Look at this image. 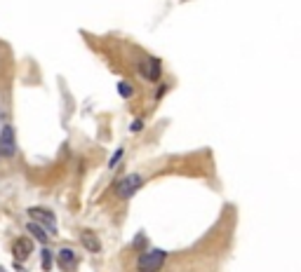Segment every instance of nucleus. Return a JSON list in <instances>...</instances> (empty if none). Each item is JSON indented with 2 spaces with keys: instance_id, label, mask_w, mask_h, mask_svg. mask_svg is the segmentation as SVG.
<instances>
[{
  "instance_id": "obj_1",
  "label": "nucleus",
  "mask_w": 301,
  "mask_h": 272,
  "mask_svg": "<svg viewBox=\"0 0 301 272\" xmlns=\"http://www.w3.org/2000/svg\"><path fill=\"white\" fill-rule=\"evenodd\" d=\"M165 258H167V254L163 249H150V251L139 256L136 268H139V272H158L165 265Z\"/></svg>"
},
{
  "instance_id": "obj_2",
  "label": "nucleus",
  "mask_w": 301,
  "mask_h": 272,
  "mask_svg": "<svg viewBox=\"0 0 301 272\" xmlns=\"http://www.w3.org/2000/svg\"><path fill=\"white\" fill-rule=\"evenodd\" d=\"M141 183H144V179H141L139 174H130V176H125L122 181H118V185H116V195L120 197V199H127V197L134 195L136 190L141 188Z\"/></svg>"
},
{
  "instance_id": "obj_3",
  "label": "nucleus",
  "mask_w": 301,
  "mask_h": 272,
  "mask_svg": "<svg viewBox=\"0 0 301 272\" xmlns=\"http://www.w3.org/2000/svg\"><path fill=\"white\" fill-rule=\"evenodd\" d=\"M0 155L2 157H15L17 155V138H15V129L10 124H5L0 129Z\"/></svg>"
},
{
  "instance_id": "obj_4",
  "label": "nucleus",
  "mask_w": 301,
  "mask_h": 272,
  "mask_svg": "<svg viewBox=\"0 0 301 272\" xmlns=\"http://www.w3.org/2000/svg\"><path fill=\"white\" fill-rule=\"evenodd\" d=\"M31 218H33V223H38V226H47L50 227V232H57L54 227H57V218H54V213L50 212V209H43V207H33L29 209Z\"/></svg>"
},
{
  "instance_id": "obj_5",
  "label": "nucleus",
  "mask_w": 301,
  "mask_h": 272,
  "mask_svg": "<svg viewBox=\"0 0 301 272\" xmlns=\"http://www.w3.org/2000/svg\"><path fill=\"white\" fill-rule=\"evenodd\" d=\"M139 73L149 82H158L160 80V61L158 59H144L139 63Z\"/></svg>"
},
{
  "instance_id": "obj_6",
  "label": "nucleus",
  "mask_w": 301,
  "mask_h": 272,
  "mask_svg": "<svg viewBox=\"0 0 301 272\" xmlns=\"http://www.w3.org/2000/svg\"><path fill=\"white\" fill-rule=\"evenodd\" d=\"M80 244H83V249H87L90 254H99V251H101V240L94 235V230H90V227H83V230H80Z\"/></svg>"
},
{
  "instance_id": "obj_7",
  "label": "nucleus",
  "mask_w": 301,
  "mask_h": 272,
  "mask_svg": "<svg viewBox=\"0 0 301 272\" xmlns=\"http://www.w3.org/2000/svg\"><path fill=\"white\" fill-rule=\"evenodd\" d=\"M31 251H33V244H31L29 237H19L15 242V256L19 258V260H24V258L31 256Z\"/></svg>"
},
{
  "instance_id": "obj_8",
  "label": "nucleus",
  "mask_w": 301,
  "mask_h": 272,
  "mask_svg": "<svg viewBox=\"0 0 301 272\" xmlns=\"http://www.w3.org/2000/svg\"><path fill=\"white\" fill-rule=\"evenodd\" d=\"M59 263L64 265V268H68V270H71V268L75 265V254L71 251V249H61V251H59Z\"/></svg>"
},
{
  "instance_id": "obj_9",
  "label": "nucleus",
  "mask_w": 301,
  "mask_h": 272,
  "mask_svg": "<svg viewBox=\"0 0 301 272\" xmlns=\"http://www.w3.org/2000/svg\"><path fill=\"white\" fill-rule=\"evenodd\" d=\"M26 230H31V235H33L38 242H43V244L47 242V232L43 230V226H38V223H33V221H31L29 226H26Z\"/></svg>"
},
{
  "instance_id": "obj_10",
  "label": "nucleus",
  "mask_w": 301,
  "mask_h": 272,
  "mask_svg": "<svg viewBox=\"0 0 301 272\" xmlns=\"http://www.w3.org/2000/svg\"><path fill=\"white\" fill-rule=\"evenodd\" d=\"M118 91H120L122 96H132V94H134L132 85H127V82H120V85H118Z\"/></svg>"
},
{
  "instance_id": "obj_11",
  "label": "nucleus",
  "mask_w": 301,
  "mask_h": 272,
  "mask_svg": "<svg viewBox=\"0 0 301 272\" xmlns=\"http://www.w3.org/2000/svg\"><path fill=\"white\" fill-rule=\"evenodd\" d=\"M120 157H122V148H120V151H116V155H113V157L108 160V166L113 169V166H116V165H118V162H120Z\"/></svg>"
},
{
  "instance_id": "obj_12",
  "label": "nucleus",
  "mask_w": 301,
  "mask_h": 272,
  "mask_svg": "<svg viewBox=\"0 0 301 272\" xmlns=\"http://www.w3.org/2000/svg\"><path fill=\"white\" fill-rule=\"evenodd\" d=\"M50 265H52V258H50V251H43V268H45V270H50Z\"/></svg>"
},
{
  "instance_id": "obj_13",
  "label": "nucleus",
  "mask_w": 301,
  "mask_h": 272,
  "mask_svg": "<svg viewBox=\"0 0 301 272\" xmlns=\"http://www.w3.org/2000/svg\"><path fill=\"white\" fill-rule=\"evenodd\" d=\"M0 272H2V270H0Z\"/></svg>"
}]
</instances>
